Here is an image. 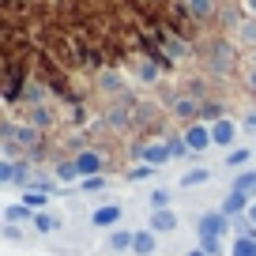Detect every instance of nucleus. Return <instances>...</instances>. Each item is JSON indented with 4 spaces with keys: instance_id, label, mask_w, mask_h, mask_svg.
<instances>
[{
    "instance_id": "20",
    "label": "nucleus",
    "mask_w": 256,
    "mask_h": 256,
    "mask_svg": "<svg viewBox=\"0 0 256 256\" xmlns=\"http://www.w3.org/2000/svg\"><path fill=\"white\" fill-rule=\"evenodd\" d=\"M200 248L208 256H222V238H200Z\"/></svg>"
},
{
    "instance_id": "19",
    "label": "nucleus",
    "mask_w": 256,
    "mask_h": 256,
    "mask_svg": "<svg viewBox=\"0 0 256 256\" xmlns=\"http://www.w3.org/2000/svg\"><path fill=\"white\" fill-rule=\"evenodd\" d=\"M230 256H256V241H248V238H238V245L230 248Z\"/></svg>"
},
{
    "instance_id": "23",
    "label": "nucleus",
    "mask_w": 256,
    "mask_h": 256,
    "mask_svg": "<svg viewBox=\"0 0 256 256\" xmlns=\"http://www.w3.org/2000/svg\"><path fill=\"white\" fill-rule=\"evenodd\" d=\"M170 154H174V158H184V154H192V147L184 144V140H174V144H170Z\"/></svg>"
},
{
    "instance_id": "27",
    "label": "nucleus",
    "mask_w": 256,
    "mask_h": 256,
    "mask_svg": "<svg viewBox=\"0 0 256 256\" xmlns=\"http://www.w3.org/2000/svg\"><path fill=\"white\" fill-rule=\"evenodd\" d=\"M19 140H23V144H34V140H38V132H34V128H19Z\"/></svg>"
},
{
    "instance_id": "4",
    "label": "nucleus",
    "mask_w": 256,
    "mask_h": 256,
    "mask_svg": "<svg viewBox=\"0 0 256 256\" xmlns=\"http://www.w3.org/2000/svg\"><path fill=\"white\" fill-rule=\"evenodd\" d=\"M211 140H215V147H230L234 151V144H238V120H230V117L215 120L211 124Z\"/></svg>"
},
{
    "instance_id": "26",
    "label": "nucleus",
    "mask_w": 256,
    "mask_h": 256,
    "mask_svg": "<svg viewBox=\"0 0 256 256\" xmlns=\"http://www.w3.org/2000/svg\"><path fill=\"white\" fill-rule=\"evenodd\" d=\"M192 12H196V16H208V12H211V0H192Z\"/></svg>"
},
{
    "instance_id": "13",
    "label": "nucleus",
    "mask_w": 256,
    "mask_h": 256,
    "mask_svg": "<svg viewBox=\"0 0 256 256\" xmlns=\"http://www.w3.org/2000/svg\"><path fill=\"white\" fill-rule=\"evenodd\" d=\"M132 245H136V230H113L110 234V248L113 252H128Z\"/></svg>"
},
{
    "instance_id": "25",
    "label": "nucleus",
    "mask_w": 256,
    "mask_h": 256,
    "mask_svg": "<svg viewBox=\"0 0 256 256\" xmlns=\"http://www.w3.org/2000/svg\"><path fill=\"white\" fill-rule=\"evenodd\" d=\"M19 230H23V226L8 222V226H4V238H8V241H19V238H23V234H19Z\"/></svg>"
},
{
    "instance_id": "32",
    "label": "nucleus",
    "mask_w": 256,
    "mask_h": 256,
    "mask_svg": "<svg viewBox=\"0 0 256 256\" xmlns=\"http://www.w3.org/2000/svg\"><path fill=\"white\" fill-rule=\"evenodd\" d=\"M248 8H252V12H256V0H248Z\"/></svg>"
},
{
    "instance_id": "16",
    "label": "nucleus",
    "mask_w": 256,
    "mask_h": 256,
    "mask_svg": "<svg viewBox=\"0 0 256 256\" xmlns=\"http://www.w3.org/2000/svg\"><path fill=\"white\" fill-rule=\"evenodd\" d=\"M56 181H64V184L83 181V177H80V166H76V162H60V166H56Z\"/></svg>"
},
{
    "instance_id": "11",
    "label": "nucleus",
    "mask_w": 256,
    "mask_h": 256,
    "mask_svg": "<svg viewBox=\"0 0 256 256\" xmlns=\"http://www.w3.org/2000/svg\"><path fill=\"white\" fill-rule=\"evenodd\" d=\"M30 226H34V230H38V234H56V230H60L64 222H60V218L53 215V211H38V215H34V222H30Z\"/></svg>"
},
{
    "instance_id": "15",
    "label": "nucleus",
    "mask_w": 256,
    "mask_h": 256,
    "mask_svg": "<svg viewBox=\"0 0 256 256\" xmlns=\"http://www.w3.org/2000/svg\"><path fill=\"white\" fill-rule=\"evenodd\" d=\"M204 181H211V170H188V174H181V188H196V184H204Z\"/></svg>"
},
{
    "instance_id": "5",
    "label": "nucleus",
    "mask_w": 256,
    "mask_h": 256,
    "mask_svg": "<svg viewBox=\"0 0 256 256\" xmlns=\"http://www.w3.org/2000/svg\"><path fill=\"white\" fill-rule=\"evenodd\" d=\"M248 204H252V196H245V192H230L218 211H222L226 218H241V215H248Z\"/></svg>"
},
{
    "instance_id": "31",
    "label": "nucleus",
    "mask_w": 256,
    "mask_h": 256,
    "mask_svg": "<svg viewBox=\"0 0 256 256\" xmlns=\"http://www.w3.org/2000/svg\"><path fill=\"white\" fill-rule=\"evenodd\" d=\"M248 83H252V87H256V72H252V76H248Z\"/></svg>"
},
{
    "instance_id": "1",
    "label": "nucleus",
    "mask_w": 256,
    "mask_h": 256,
    "mask_svg": "<svg viewBox=\"0 0 256 256\" xmlns=\"http://www.w3.org/2000/svg\"><path fill=\"white\" fill-rule=\"evenodd\" d=\"M226 230H234V226H230V218H226L222 211H204L200 222H196V234H200V238H222Z\"/></svg>"
},
{
    "instance_id": "14",
    "label": "nucleus",
    "mask_w": 256,
    "mask_h": 256,
    "mask_svg": "<svg viewBox=\"0 0 256 256\" xmlns=\"http://www.w3.org/2000/svg\"><path fill=\"white\" fill-rule=\"evenodd\" d=\"M4 218H8V222H16V226L34 222V215H30V208H26V204H8V208H4Z\"/></svg>"
},
{
    "instance_id": "8",
    "label": "nucleus",
    "mask_w": 256,
    "mask_h": 256,
    "mask_svg": "<svg viewBox=\"0 0 256 256\" xmlns=\"http://www.w3.org/2000/svg\"><path fill=\"white\" fill-rule=\"evenodd\" d=\"M76 166H80V177H102V158L94 151H83L76 158Z\"/></svg>"
},
{
    "instance_id": "10",
    "label": "nucleus",
    "mask_w": 256,
    "mask_h": 256,
    "mask_svg": "<svg viewBox=\"0 0 256 256\" xmlns=\"http://www.w3.org/2000/svg\"><path fill=\"white\" fill-rule=\"evenodd\" d=\"M19 204H26V208L38 215V211H46V208H49V192H46V188H26Z\"/></svg>"
},
{
    "instance_id": "9",
    "label": "nucleus",
    "mask_w": 256,
    "mask_h": 256,
    "mask_svg": "<svg viewBox=\"0 0 256 256\" xmlns=\"http://www.w3.org/2000/svg\"><path fill=\"white\" fill-rule=\"evenodd\" d=\"M154 238H158V234L147 230V226H144V230H136V245H132V252H136V256H151V252H154V245H158Z\"/></svg>"
},
{
    "instance_id": "6",
    "label": "nucleus",
    "mask_w": 256,
    "mask_h": 256,
    "mask_svg": "<svg viewBox=\"0 0 256 256\" xmlns=\"http://www.w3.org/2000/svg\"><path fill=\"white\" fill-rule=\"evenodd\" d=\"M140 154H144V162H147V166H166V162L174 158V154H170V144H162V140L147 144V147H144Z\"/></svg>"
},
{
    "instance_id": "18",
    "label": "nucleus",
    "mask_w": 256,
    "mask_h": 256,
    "mask_svg": "<svg viewBox=\"0 0 256 256\" xmlns=\"http://www.w3.org/2000/svg\"><path fill=\"white\" fill-rule=\"evenodd\" d=\"M248 158H252V151H248V147H234V151L226 154V166H245Z\"/></svg>"
},
{
    "instance_id": "12",
    "label": "nucleus",
    "mask_w": 256,
    "mask_h": 256,
    "mask_svg": "<svg viewBox=\"0 0 256 256\" xmlns=\"http://www.w3.org/2000/svg\"><path fill=\"white\" fill-rule=\"evenodd\" d=\"M230 192H245V196H252V200H256V170L238 174V177H234V184H230Z\"/></svg>"
},
{
    "instance_id": "22",
    "label": "nucleus",
    "mask_w": 256,
    "mask_h": 256,
    "mask_svg": "<svg viewBox=\"0 0 256 256\" xmlns=\"http://www.w3.org/2000/svg\"><path fill=\"white\" fill-rule=\"evenodd\" d=\"M80 184H83V192H102V188H106V181H102V177H83Z\"/></svg>"
},
{
    "instance_id": "29",
    "label": "nucleus",
    "mask_w": 256,
    "mask_h": 256,
    "mask_svg": "<svg viewBox=\"0 0 256 256\" xmlns=\"http://www.w3.org/2000/svg\"><path fill=\"white\" fill-rule=\"evenodd\" d=\"M241 128H256V113H248V117H245V124H241Z\"/></svg>"
},
{
    "instance_id": "21",
    "label": "nucleus",
    "mask_w": 256,
    "mask_h": 256,
    "mask_svg": "<svg viewBox=\"0 0 256 256\" xmlns=\"http://www.w3.org/2000/svg\"><path fill=\"white\" fill-rule=\"evenodd\" d=\"M174 113H177V117H192V113H196V102H192V98H181Z\"/></svg>"
},
{
    "instance_id": "2",
    "label": "nucleus",
    "mask_w": 256,
    "mask_h": 256,
    "mask_svg": "<svg viewBox=\"0 0 256 256\" xmlns=\"http://www.w3.org/2000/svg\"><path fill=\"white\" fill-rule=\"evenodd\" d=\"M120 218H124V208H120V204H102V208L90 211V226H94V230H113V226H120Z\"/></svg>"
},
{
    "instance_id": "24",
    "label": "nucleus",
    "mask_w": 256,
    "mask_h": 256,
    "mask_svg": "<svg viewBox=\"0 0 256 256\" xmlns=\"http://www.w3.org/2000/svg\"><path fill=\"white\" fill-rule=\"evenodd\" d=\"M151 174H154V170H151V166L144 162V166H136L132 174H128V181H144V177H151Z\"/></svg>"
},
{
    "instance_id": "30",
    "label": "nucleus",
    "mask_w": 256,
    "mask_h": 256,
    "mask_svg": "<svg viewBox=\"0 0 256 256\" xmlns=\"http://www.w3.org/2000/svg\"><path fill=\"white\" fill-rule=\"evenodd\" d=\"M188 256H208V252H204V248H200V245H196V248H192V252H188Z\"/></svg>"
},
{
    "instance_id": "28",
    "label": "nucleus",
    "mask_w": 256,
    "mask_h": 256,
    "mask_svg": "<svg viewBox=\"0 0 256 256\" xmlns=\"http://www.w3.org/2000/svg\"><path fill=\"white\" fill-rule=\"evenodd\" d=\"M245 218H248V222H252V226H256V200H252V204H248V215H245Z\"/></svg>"
},
{
    "instance_id": "3",
    "label": "nucleus",
    "mask_w": 256,
    "mask_h": 256,
    "mask_svg": "<svg viewBox=\"0 0 256 256\" xmlns=\"http://www.w3.org/2000/svg\"><path fill=\"white\" fill-rule=\"evenodd\" d=\"M184 144L192 147V151H208V147H215V140H211V124H204V120H196V124L184 128Z\"/></svg>"
},
{
    "instance_id": "17",
    "label": "nucleus",
    "mask_w": 256,
    "mask_h": 256,
    "mask_svg": "<svg viewBox=\"0 0 256 256\" xmlns=\"http://www.w3.org/2000/svg\"><path fill=\"white\" fill-rule=\"evenodd\" d=\"M147 204H151V211H170V188H151Z\"/></svg>"
},
{
    "instance_id": "7",
    "label": "nucleus",
    "mask_w": 256,
    "mask_h": 256,
    "mask_svg": "<svg viewBox=\"0 0 256 256\" xmlns=\"http://www.w3.org/2000/svg\"><path fill=\"white\" fill-rule=\"evenodd\" d=\"M147 230H154V234H174V230H177V215H174V211H151Z\"/></svg>"
}]
</instances>
